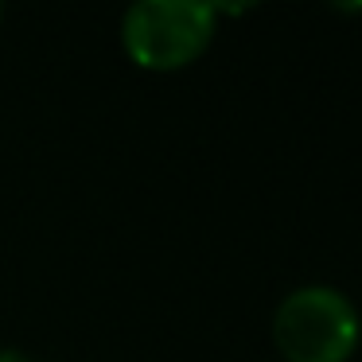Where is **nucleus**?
Returning <instances> with one entry per match:
<instances>
[{"mask_svg": "<svg viewBox=\"0 0 362 362\" xmlns=\"http://www.w3.org/2000/svg\"><path fill=\"white\" fill-rule=\"evenodd\" d=\"M0 16H4V8H0Z\"/></svg>", "mask_w": 362, "mask_h": 362, "instance_id": "nucleus-4", "label": "nucleus"}, {"mask_svg": "<svg viewBox=\"0 0 362 362\" xmlns=\"http://www.w3.org/2000/svg\"><path fill=\"white\" fill-rule=\"evenodd\" d=\"M358 343V304L335 284H300L273 312V346L284 362H351Z\"/></svg>", "mask_w": 362, "mask_h": 362, "instance_id": "nucleus-2", "label": "nucleus"}, {"mask_svg": "<svg viewBox=\"0 0 362 362\" xmlns=\"http://www.w3.org/2000/svg\"><path fill=\"white\" fill-rule=\"evenodd\" d=\"M0 362H32L24 351H16V346H0Z\"/></svg>", "mask_w": 362, "mask_h": 362, "instance_id": "nucleus-3", "label": "nucleus"}, {"mask_svg": "<svg viewBox=\"0 0 362 362\" xmlns=\"http://www.w3.org/2000/svg\"><path fill=\"white\" fill-rule=\"evenodd\" d=\"M218 32V4L203 0H141L121 16V51L148 74H175L206 55Z\"/></svg>", "mask_w": 362, "mask_h": 362, "instance_id": "nucleus-1", "label": "nucleus"}]
</instances>
